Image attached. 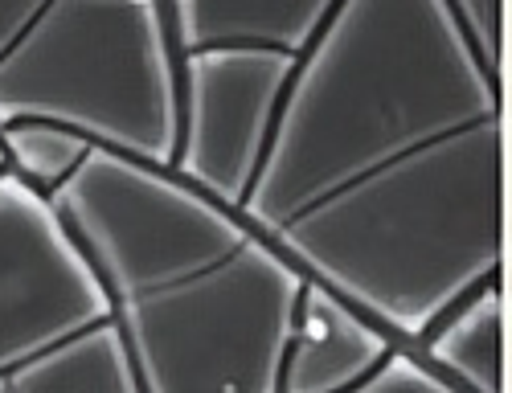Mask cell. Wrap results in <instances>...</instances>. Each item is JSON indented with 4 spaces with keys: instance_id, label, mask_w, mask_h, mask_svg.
Returning a JSON list of instances; mask_svg holds the SVG:
<instances>
[{
    "instance_id": "1",
    "label": "cell",
    "mask_w": 512,
    "mask_h": 393,
    "mask_svg": "<svg viewBox=\"0 0 512 393\" xmlns=\"http://www.w3.org/2000/svg\"><path fill=\"white\" fill-rule=\"evenodd\" d=\"M238 213L414 357L463 287L508 275V78L443 0H345Z\"/></svg>"
},
{
    "instance_id": "2",
    "label": "cell",
    "mask_w": 512,
    "mask_h": 393,
    "mask_svg": "<svg viewBox=\"0 0 512 393\" xmlns=\"http://www.w3.org/2000/svg\"><path fill=\"white\" fill-rule=\"evenodd\" d=\"M50 205L144 393H275L308 279L238 209L99 144Z\"/></svg>"
},
{
    "instance_id": "3",
    "label": "cell",
    "mask_w": 512,
    "mask_h": 393,
    "mask_svg": "<svg viewBox=\"0 0 512 393\" xmlns=\"http://www.w3.org/2000/svg\"><path fill=\"white\" fill-rule=\"evenodd\" d=\"M181 50L160 0H0V127L62 123L99 148L173 160Z\"/></svg>"
},
{
    "instance_id": "4",
    "label": "cell",
    "mask_w": 512,
    "mask_h": 393,
    "mask_svg": "<svg viewBox=\"0 0 512 393\" xmlns=\"http://www.w3.org/2000/svg\"><path fill=\"white\" fill-rule=\"evenodd\" d=\"M291 78L267 50H197L181 58L173 160L185 181L242 209Z\"/></svg>"
},
{
    "instance_id": "5",
    "label": "cell",
    "mask_w": 512,
    "mask_h": 393,
    "mask_svg": "<svg viewBox=\"0 0 512 393\" xmlns=\"http://www.w3.org/2000/svg\"><path fill=\"white\" fill-rule=\"evenodd\" d=\"M107 316V299L50 201L0 172V377Z\"/></svg>"
},
{
    "instance_id": "6",
    "label": "cell",
    "mask_w": 512,
    "mask_h": 393,
    "mask_svg": "<svg viewBox=\"0 0 512 393\" xmlns=\"http://www.w3.org/2000/svg\"><path fill=\"white\" fill-rule=\"evenodd\" d=\"M402 348L332 291L308 283L295 312L275 393H345Z\"/></svg>"
},
{
    "instance_id": "7",
    "label": "cell",
    "mask_w": 512,
    "mask_h": 393,
    "mask_svg": "<svg viewBox=\"0 0 512 393\" xmlns=\"http://www.w3.org/2000/svg\"><path fill=\"white\" fill-rule=\"evenodd\" d=\"M345 0H160L181 58L197 50H267L300 58Z\"/></svg>"
},
{
    "instance_id": "8",
    "label": "cell",
    "mask_w": 512,
    "mask_h": 393,
    "mask_svg": "<svg viewBox=\"0 0 512 393\" xmlns=\"http://www.w3.org/2000/svg\"><path fill=\"white\" fill-rule=\"evenodd\" d=\"M414 357L463 393H508V275L463 287L414 332Z\"/></svg>"
},
{
    "instance_id": "9",
    "label": "cell",
    "mask_w": 512,
    "mask_h": 393,
    "mask_svg": "<svg viewBox=\"0 0 512 393\" xmlns=\"http://www.w3.org/2000/svg\"><path fill=\"white\" fill-rule=\"evenodd\" d=\"M5 393H144L111 312L5 373Z\"/></svg>"
},
{
    "instance_id": "10",
    "label": "cell",
    "mask_w": 512,
    "mask_h": 393,
    "mask_svg": "<svg viewBox=\"0 0 512 393\" xmlns=\"http://www.w3.org/2000/svg\"><path fill=\"white\" fill-rule=\"evenodd\" d=\"M0 152H5V168L13 177L50 201L74 172L87 164L95 144L62 123H41V119H17L0 127Z\"/></svg>"
},
{
    "instance_id": "11",
    "label": "cell",
    "mask_w": 512,
    "mask_h": 393,
    "mask_svg": "<svg viewBox=\"0 0 512 393\" xmlns=\"http://www.w3.org/2000/svg\"><path fill=\"white\" fill-rule=\"evenodd\" d=\"M443 5L488 62V70L508 78V0H443Z\"/></svg>"
},
{
    "instance_id": "12",
    "label": "cell",
    "mask_w": 512,
    "mask_h": 393,
    "mask_svg": "<svg viewBox=\"0 0 512 393\" xmlns=\"http://www.w3.org/2000/svg\"><path fill=\"white\" fill-rule=\"evenodd\" d=\"M345 393H463V389H455L435 365H426L422 357L394 353V357L381 361L365 381H357Z\"/></svg>"
},
{
    "instance_id": "13",
    "label": "cell",
    "mask_w": 512,
    "mask_h": 393,
    "mask_svg": "<svg viewBox=\"0 0 512 393\" xmlns=\"http://www.w3.org/2000/svg\"><path fill=\"white\" fill-rule=\"evenodd\" d=\"M0 172H5V152H0Z\"/></svg>"
},
{
    "instance_id": "14",
    "label": "cell",
    "mask_w": 512,
    "mask_h": 393,
    "mask_svg": "<svg viewBox=\"0 0 512 393\" xmlns=\"http://www.w3.org/2000/svg\"><path fill=\"white\" fill-rule=\"evenodd\" d=\"M0 393H5V377H0Z\"/></svg>"
}]
</instances>
